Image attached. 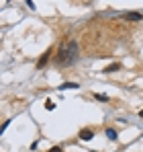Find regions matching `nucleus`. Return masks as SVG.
I'll use <instances>...</instances> for the list:
<instances>
[{
	"mask_svg": "<svg viewBox=\"0 0 143 152\" xmlns=\"http://www.w3.org/2000/svg\"><path fill=\"white\" fill-rule=\"evenodd\" d=\"M76 58H78V41L76 39H70V41L61 43L59 53L55 58V64L57 66H70V64L76 62Z\"/></svg>",
	"mask_w": 143,
	"mask_h": 152,
	"instance_id": "f257e3e1",
	"label": "nucleus"
},
{
	"mask_svg": "<svg viewBox=\"0 0 143 152\" xmlns=\"http://www.w3.org/2000/svg\"><path fill=\"white\" fill-rule=\"evenodd\" d=\"M51 53H53V48H49L45 53H41V58L37 60V70H43V68H45V64L51 60Z\"/></svg>",
	"mask_w": 143,
	"mask_h": 152,
	"instance_id": "f03ea898",
	"label": "nucleus"
},
{
	"mask_svg": "<svg viewBox=\"0 0 143 152\" xmlns=\"http://www.w3.org/2000/svg\"><path fill=\"white\" fill-rule=\"evenodd\" d=\"M80 140H84V142H88V140H92L94 138V129L92 127H84V129H80Z\"/></svg>",
	"mask_w": 143,
	"mask_h": 152,
	"instance_id": "7ed1b4c3",
	"label": "nucleus"
},
{
	"mask_svg": "<svg viewBox=\"0 0 143 152\" xmlns=\"http://www.w3.org/2000/svg\"><path fill=\"white\" fill-rule=\"evenodd\" d=\"M123 19H125V21H133V23H137V21H143V15H141V12H125Z\"/></svg>",
	"mask_w": 143,
	"mask_h": 152,
	"instance_id": "20e7f679",
	"label": "nucleus"
},
{
	"mask_svg": "<svg viewBox=\"0 0 143 152\" xmlns=\"http://www.w3.org/2000/svg\"><path fill=\"white\" fill-rule=\"evenodd\" d=\"M121 68H123V66H121L119 62H115V64H108V66H106L102 72H104V74H113V72H119Z\"/></svg>",
	"mask_w": 143,
	"mask_h": 152,
	"instance_id": "39448f33",
	"label": "nucleus"
},
{
	"mask_svg": "<svg viewBox=\"0 0 143 152\" xmlns=\"http://www.w3.org/2000/svg\"><path fill=\"white\" fill-rule=\"evenodd\" d=\"M57 88H59V91H70V88H80V84H78V82H61Z\"/></svg>",
	"mask_w": 143,
	"mask_h": 152,
	"instance_id": "423d86ee",
	"label": "nucleus"
},
{
	"mask_svg": "<svg viewBox=\"0 0 143 152\" xmlns=\"http://www.w3.org/2000/svg\"><path fill=\"white\" fill-rule=\"evenodd\" d=\"M106 138H108V140H113V142H117V140H119V134H117V129L108 127V129H106Z\"/></svg>",
	"mask_w": 143,
	"mask_h": 152,
	"instance_id": "0eeeda50",
	"label": "nucleus"
},
{
	"mask_svg": "<svg viewBox=\"0 0 143 152\" xmlns=\"http://www.w3.org/2000/svg\"><path fill=\"white\" fill-rule=\"evenodd\" d=\"M94 99H96V101H104V103H108V101H110V99H108L106 95H100V93H98V95L94 93Z\"/></svg>",
	"mask_w": 143,
	"mask_h": 152,
	"instance_id": "6e6552de",
	"label": "nucleus"
},
{
	"mask_svg": "<svg viewBox=\"0 0 143 152\" xmlns=\"http://www.w3.org/2000/svg\"><path fill=\"white\" fill-rule=\"evenodd\" d=\"M45 109H47V111H53V109H55V103L47 101V103H45Z\"/></svg>",
	"mask_w": 143,
	"mask_h": 152,
	"instance_id": "1a4fd4ad",
	"label": "nucleus"
},
{
	"mask_svg": "<svg viewBox=\"0 0 143 152\" xmlns=\"http://www.w3.org/2000/svg\"><path fill=\"white\" fill-rule=\"evenodd\" d=\"M25 4H27L31 10H35V2H33V0H25Z\"/></svg>",
	"mask_w": 143,
	"mask_h": 152,
	"instance_id": "9d476101",
	"label": "nucleus"
},
{
	"mask_svg": "<svg viewBox=\"0 0 143 152\" xmlns=\"http://www.w3.org/2000/svg\"><path fill=\"white\" fill-rule=\"evenodd\" d=\"M49 152H64L61 146H53V148H49Z\"/></svg>",
	"mask_w": 143,
	"mask_h": 152,
	"instance_id": "9b49d317",
	"label": "nucleus"
},
{
	"mask_svg": "<svg viewBox=\"0 0 143 152\" xmlns=\"http://www.w3.org/2000/svg\"><path fill=\"white\" fill-rule=\"evenodd\" d=\"M139 117H143V109H141V111H139Z\"/></svg>",
	"mask_w": 143,
	"mask_h": 152,
	"instance_id": "f8f14e48",
	"label": "nucleus"
}]
</instances>
